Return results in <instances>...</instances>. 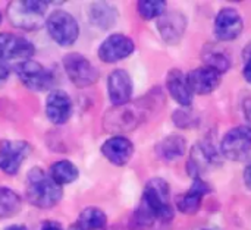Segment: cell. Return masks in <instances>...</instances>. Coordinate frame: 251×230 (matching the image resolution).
<instances>
[{
    "instance_id": "5bb4252c",
    "label": "cell",
    "mask_w": 251,
    "mask_h": 230,
    "mask_svg": "<svg viewBox=\"0 0 251 230\" xmlns=\"http://www.w3.org/2000/svg\"><path fill=\"white\" fill-rule=\"evenodd\" d=\"M187 28V18L178 10L165 12L157 22V29L162 38L168 44H176L181 41Z\"/></svg>"
},
{
    "instance_id": "277c9868",
    "label": "cell",
    "mask_w": 251,
    "mask_h": 230,
    "mask_svg": "<svg viewBox=\"0 0 251 230\" xmlns=\"http://www.w3.org/2000/svg\"><path fill=\"white\" fill-rule=\"evenodd\" d=\"M49 7L43 0L13 1L7 6L9 21L22 29H37L44 23V13Z\"/></svg>"
},
{
    "instance_id": "1f68e13d",
    "label": "cell",
    "mask_w": 251,
    "mask_h": 230,
    "mask_svg": "<svg viewBox=\"0 0 251 230\" xmlns=\"http://www.w3.org/2000/svg\"><path fill=\"white\" fill-rule=\"evenodd\" d=\"M243 73H244V78L251 84V59L249 62H246V66H244Z\"/></svg>"
},
{
    "instance_id": "4316f807",
    "label": "cell",
    "mask_w": 251,
    "mask_h": 230,
    "mask_svg": "<svg viewBox=\"0 0 251 230\" xmlns=\"http://www.w3.org/2000/svg\"><path fill=\"white\" fill-rule=\"evenodd\" d=\"M154 222H156V219L150 213V210L143 203H140L138 208L135 210V213L132 216L131 228L134 230H147L154 225Z\"/></svg>"
},
{
    "instance_id": "6da1fadb",
    "label": "cell",
    "mask_w": 251,
    "mask_h": 230,
    "mask_svg": "<svg viewBox=\"0 0 251 230\" xmlns=\"http://www.w3.org/2000/svg\"><path fill=\"white\" fill-rule=\"evenodd\" d=\"M157 106V97H144L135 103L115 106L104 115L103 125L109 132H129L140 126L153 109Z\"/></svg>"
},
{
    "instance_id": "8fae6325",
    "label": "cell",
    "mask_w": 251,
    "mask_h": 230,
    "mask_svg": "<svg viewBox=\"0 0 251 230\" xmlns=\"http://www.w3.org/2000/svg\"><path fill=\"white\" fill-rule=\"evenodd\" d=\"M244 29V21L240 12L234 7H224L215 19V35L221 41L235 40Z\"/></svg>"
},
{
    "instance_id": "d6a6232c",
    "label": "cell",
    "mask_w": 251,
    "mask_h": 230,
    "mask_svg": "<svg viewBox=\"0 0 251 230\" xmlns=\"http://www.w3.org/2000/svg\"><path fill=\"white\" fill-rule=\"evenodd\" d=\"M243 59L244 62H249L251 59V41L244 47V51H243Z\"/></svg>"
},
{
    "instance_id": "4dcf8cb0",
    "label": "cell",
    "mask_w": 251,
    "mask_h": 230,
    "mask_svg": "<svg viewBox=\"0 0 251 230\" xmlns=\"http://www.w3.org/2000/svg\"><path fill=\"white\" fill-rule=\"evenodd\" d=\"M244 182H246L247 188L251 189V163L246 167V170H244Z\"/></svg>"
},
{
    "instance_id": "8d00e7d4",
    "label": "cell",
    "mask_w": 251,
    "mask_h": 230,
    "mask_svg": "<svg viewBox=\"0 0 251 230\" xmlns=\"http://www.w3.org/2000/svg\"><path fill=\"white\" fill-rule=\"evenodd\" d=\"M0 22H1V13H0Z\"/></svg>"
},
{
    "instance_id": "83f0119b",
    "label": "cell",
    "mask_w": 251,
    "mask_h": 230,
    "mask_svg": "<svg viewBox=\"0 0 251 230\" xmlns=\"http://www.w3.org/2000/svg\"><path fill=\"white\" fill-rule=\"evenodd\" d=\"M172 120L181 129H190L199 123V119L190 110H185V109H179V110L174 112Z\"/></svg>"
},
{
    "instance_id": "5b68a950",
    "label": "cell",
    "mask_w": 251,
    "mask_h": 230,
    "mask_svg": "<svg viewBox=\"0 0 251 230\" xmlns=\"http://www.w3.org/2000/svg\"><path fill=\"white\" fill-rule=\"evenodd\" d=\"M251 151V128L240 125L225 134L221 142V154L232 161H241Z\"/></svg>"
},
{
    "instance_id": "7c38bea8",
    "label": "cell",
    "mask_w": 251,
    "mask_h": 230,
    "mask_svg": "<svg viewBox=\"0 0 251 230\" xmlns=\"http://www.w3.org/2000/svg\"><path fill=\"white\" fill-rule=\"evenodd\" d=\"M29 150L26 141H3L0 144V170L7 175H16Z\"/></svg>"
},
{
    "instance_id": "e0dca14e",
    "label": "cell",
    "mask_w": 251,
    "mask_h": 230,
    "mask_svg": "<svg viewBox=\"0 0 251 230\" xmlns=\"http://www.w3.org/2000/svg\"><path fill=\"white\" fill-rule=\"evenodd\" d=\"M101 154L112 164L125 166L134 154V145L128 138L116 135L104 141V144L101 145Z\"/></svg>"
},
{
    "instance_id": "52a82bcc",
    "label": "cell",
    "mask_w": 251,
    "mask_h": 230,
    "mask_svg": "<svg viewBox=\"0 0 251 230\" xmlns=\"http://www.w3.org/2000/svg\"><path fill=\"white\" fill-rule=\"evenodd\" d=\"M63 66L69 76V79L74 82L75 87L84 88L90 87L99 79V70L97 68L82 54L79 53H69L63 57Z\"/></svg>"
},
{
    "instance_id": "2e32d148",
    "label": "cell",
    "mask_w": 251,
    "mask_h": 230,
    "mask_svg": "<svg viewBox=\"0 0 251 230\" xmlns=\"http://www.w3.org/2000/svg\"><path fill=\"white\" fill-rule=\"evenodd\" d=\"M46 115L54 125L66 123L72 115V101L69 95L62 90L50 92L46 100Z\"/></svg>"
},
{
    "instance_id": "3957f363",
    "label": "cell",
    "mask_w": 251,
    "mask_h": 230,
    "mask_svg": "<svg viewBox=\"0 0 251 230\" xmlns=\"http://www.w3.org/2000/svg\"><path fill=\"white\" fill-rule=\"evenodd\" d=\"M171 188L169 184L162 178H153L147 182L141 203L150 210L156 220L171 222L174 219V207L169 201Z\"/></svg>"
},
{
    "instance_id": "9a60e30c",
    "label": "cell",
    "mask_w": 251,
    "mask_h": 230,
    "mask_svg": "<svg viewBox=\"0 0 251 230\" xmlns=\"http://www.w3.org/2000/svg\"><path fill=\"white\" fill-rule=\"evenodd\" d=\"M109 98L115 106H124L129 103L132 95V79L124 69H115L107 79Z\"/></svg>"
},
{
    "instance_id": "8992f818",
    "label": "cell",
    "mask_w": 251,
    "mask_h": 230,
    "mask_svg": "<svg viewBox=\"0 0 251 230\" xmlns=\"http://www.w3.org/2000/svg\"><path fill=\"white\" fill-rule=\"evenodd\" d=\"M50 37L60 46H71L76 41L79 28L72 15L65 10H54L46 21Z\"/></svg>"
},
{
    "instance_id": "9c48e42d",
    "label": "cell",
    "mask_w": 251,
    "mask_h": 230,
    "mask_svg": "<svg viewBox=\"0 0 251 230\" xmlns=\"http://www.w3.org/2000/svg\"><path fill=\"white\" fill-rule=\"evenodd\" d=\"M34 54V46L24 37L10 32L0 34V63L6 65L9 62L22 63L29 60Z\"/></svg>"
},
{
    "instance_id": "30bf717a",
    "label": "cell",
    "mask_w": 251,
    "mask_h": 230,
    "mask_svg": "<svg viewBox=\"0 0 251 230\" xmlns=\"http://www.w3.org/2000/svg\"><path fill=\"white\" fill-rule=\"evenodd\" d=\"M218 164H221V154L216 148L209 142H199L191 148V154L187 161V172L193 179H196L201 178V175L210 169L218 167Z\"/></svg>"
},
{
    "instance_id": "603a6c76",
    "label": "cell",
    "mask_w": 251,
    "mask_h": 230,
    "mask_svg": "<svg viewBox=\"0 0 251 230\" xmlns=\"http://www.w3.org/2000/svg\"><path fill=\"white\" fill-rule=\"evenodd\" d=\"M201 59H203L206 68L213 69L215 72H218L221 75L225 73L226 70H229V68H231V57L225 51H222L213 46H206L203 48Z\"/></svg>"
},
{
    "instance_id": "7402d4cb",
    "label": "cell",
    "mask_w": 251,
    "mask_h": 230,
    "mask_svg": "<svg viewBox=\"0 0 251 230\" xmlns=\"http://www.w3.org/2000/svg\"><path fill=\"white\" fill-rule=\"evenodd\" d=\"M107 217L97 207H87L69 230H106Z\"/></svg>"
},
{
    "instance_id": "ffe728a7",
    "label": "cell",
    "mask_w": 251,
    "mask_h": 230,
    "mask_svg": "<svg viewBox=\"0 0 251 230\" xmlns=\"http://www.w3.org/2000/svg\"><path fill=\"white\" fill-rule=\"evenodd\" d=\"M166 87L171 97L182 107H190L193 104V91L188 85L187 75L179 69H171L166 76Z\"/></svg>"
},
{
    "instance_id": "44dd1931",
    "label": "cell",
    "mask_w": 251,
    "mask_h": 230,
    "mask_svg": "<svg viewBox=\"0 0 251 230\" xmlns=\"http://www.w3.org/2000/svg\"><path fill=\"white\" fill-rule=\"evenodd\" d=\"M187 139L181 135H169L156 145V154L160 160L174 161L185 154Z\"/></svg>"
},
{
    "instance_id": "4fadbf2b",
    "label": "cell",
    "mask_w": 251,
    "mask_h": 230,
    "mask_svg": "<svg viewBox=\"0 0 251 230\" xmlns=\"http://www.w3.org/2000/svg\"><path fill=\"white\" fill-rule=\"evenodd\" d=\"M134 50L135 44L129 37L124 34H113L99 47V57L106 63H115L131 56Z\"/></svg>"
},
{
    "instance_id": "f1b7e54d",
    "label": "cell",
    "mask_w": 251,
    "mask_h": 230,
    "mask_svg": "<svg viewBox=\"0 0 251 230\" xmlns=\"http://www.w3.org/2000/svg\"><path fill=\"white\" fill-rule=\"evenodd\" d=\"M243 110H244V115H246V117L249 119V122H250V126L251 128V98L250 97H247V98H244L243 100Z\"/></svg>"
},
{
    "instance_id": "d6986e66",
    "label": "cell",
    "mask_w": 251,
    "mask_h": 230,
    "mask_svg": "<svg viewBox=\"0 0 251 230\" xmlns=\"http://www.w3.org/2000/svg\"><path fill=\"white\" fill-rule=\"evenodd\" d=\"M187 79L193 94H200V95L210 94L221 85V73L206 66H200L191 70L187 75Z\"/></svg>"
},
{
    "instance_id": "f546056e",
    "label": "cell",
    "mask_w": 251,
    "mask_h": 230,
    "mask_svg": "<svg viewBox=\"0 0 251 230\" xmlns=\"http://www.w3.org/2000/svg\"><path fill=\"white\" fill-rule=\"evenodd\" d=\"M40 230H63V229H62V226H60L59 223L51 222V220H47V222H44V223L41 225Z\"/></svg>"
},
{
    "instance_id": "e575fe53",
    "label": "cell",
    "mask_w": 251,
    "mask_h": 230,
    "mask_svg": "<svg viewBox=\"0 0 251 230\" xmlns=\"http://www.w3.org/2000/svg\"><path fill=\"white\" fill-rule=\"evenodd\" d=\"M109 230H131V229H126V228H122V226H119V228H112V229Z\"/></svg>"
},
{
    "instance_id": "cb8c5ba5",
    "label": "cell",
    "mask_w": 251,
    "mask_h": 230,
    "mask_svg": "<svg viewBox=\"0 0 251 230\" xmlns=\"http://www.w3.org/2000/svg\"><path fill=\"white\" fill-rule=\"evenodd\" d=\"M78 175H79V172H78L76 166L74 163H71L69 160H60V161L53 163L50 167V173H49V176L53 179V182L57 184L59 186L75 182Z\"/></svg>"
},
{
    "instance_id": "7a4b0ae2",
    "label": "cell",
    "mask_w": 251,
    "mask_h": 230,
    "mask_svg": "<svg viewBox=\"0 0 251 230\" xmlns=\"http://www.w3.org/2000/svg\"><path fill=\"white\" fill-rule=\"evenodd\" d=\"M26 200L38 208H51L62 200V189L40 167H34L26 175Z\"/></svg>"
},
{
    "instance_id": "484cf974",
    "label": "cell",
    "mask_w": 251,
    "mask_h": 230,
    "mask_svg": "<svg viewBox=\"0 0 251 230\" xmlns=\"http://www.w3.org/2000/svg\"><path fill=\"white\" fill-rule=\"evenodd\" d=\"M137 9L143 19L150 21L154 18H160L166 12V1H163V0H141V1H138Z\"/></svg>"
},
{
    "instance_id": "d4e9b609",
    "label": "cell",
    "mask_w": 251,
    "mask_h": 230,
    "mask_svg": "<svg viewBox=\"0 0 251 230\" xmlns=\"http://www.w3.org/2000/svg\"><path fill=\"white\" fill-rule=\"evenodd\" d=\"M22 208V198L7 186H0V219H10Z\"/></svg>"
},
{
    "instance_id": "ac0fdd59",
    "label": "cell",
    "mask_w": 251,
    "mask_h": 230,
    "mask_svg": "<svg viewBox=\"0 0 251 230\" xmlns=\"http://www.w3.org/2000/svg\"><path fill=\"white\" fill-rule=\"evenodd\" d=\"M207 194H210V186L201 178H196L193 179L190 191L176 198V208L184 214L193 216L200 210L201 200Z\"/></svg>"
},
{
    "instance_id": "ba28073f",
    "label": "cell",
    "mask_w": 251,
    "mask_h": 230,
    "mask_svg": "<svg viewBox=\"0 0 251 230\" xmlns=\"http://www.w3.org/2000/svg\"><path fill=\"white\" fill-rule=\"evenodd\" d=\"M15 72L21 82L32 91H46L54 84L53 73L35 60H25L15 65Z\"/></svg>"
},
{
    "instance_id": "836d02e7",
    "label": "cell",
    "mask_w": 251,
    "mask_h": 230,
    "mask_svg": "<svg viewBox=\"0 0 251 230\" xmlns=\"http://www.w3.org/2000/svg\"><path fill=\"white\" fill-rule=\"evenodd\" d=\"M4 230H28L25 226H22V225H13V226H9V228H6Z\"/></svg>"
},
{
    "instance_id": "d590c367",
    "label": "cell",
    "mask_w": 251,
    "mask_h": 230,
    "mask_svg": "<svg viewBox=\"0 0 251 230\" xmlns=\"http://www.w3.org/2000/svg\"><path fill=\"white\" fill-rule=\"evenodd\" d=\"M197 230H218L216 228H200V229Z\"/></svg>"
}]
</instances>
